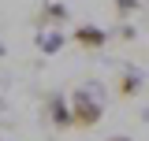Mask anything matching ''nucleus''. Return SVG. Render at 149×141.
I'll list each match as a JSON object with an SVG mask.
<instances>
[{"mask_svg": "<svg viewBox=\"0 0 149 141\" xmlns=\"http://www.w3.org/2000/svg\"><path fill=\"white\" fill-rule=\"evenodd\" d=\"M67 100H71V126H74V130H90V126L101 123V115H104V100L97 97V89L82 86V89H74Z\"/></svg>", "mask_w": 149, "mask_h": 141, "instance_id": "1", "label": "nucleus"}, {"mask_svg": "<svg viewBox=\"0 0 149 141\" xmlns=\"http://www.w3.org/2000/svg\"><path fill=\"white\" fill-rule=\"evenodd\" d=\"M0 56H8V48H4V41H0Z\"/></svg>", "mask_w": 149, "mask_h": 141, "instance_id": "10", "label": "nucleus"}, {"mask_svg": "<svg viewBox=\"0 0 149 141\" xmlns=\"http://www.w3.org/2000/svg\"><path fill=\"white\" fill-rule=\"evenodd\" d=\"M138 89H142V74L127 70V74L119 78V97H138Z\"/></svg>", "mask_w": 149, "mask_h": 141, "instance_id": "6", "label": "nucleus"}, {"mask_svg": "<svg viewBox=\"0 0 149 141\" xmlns=\"http://www.w3.org/2000/svg\"><path fill=\"white\" fill-rule=\"evenodd\" d=\"M119 37H123V41H130V37H134V26H127V22H123V26H119Z\"/></svg>", "mask_w": 149, "mask_h": 141, "instance_id": "8", "label": "nucleus"}, {"mask_svg": "<svg viewBox=\"0 0 149 141\" xmlns=\"http://www.w3.org/2000/svg\"><path fill=\"white\" fill-rule=\"evenodd\" d=\"M0 111H4V100H0Z\"/></svg>", "mask_w": 149, "mask_h": 141, "instance_id": "11", "label": "nucleus"}, {"mask_svg": "<svg viewBox=\"0 0 149 141\" xmlns=\"http://www.w3.org/2000/svg\"><path fill=\"white\" fill-rule=\"evenodd\" d=\"M116 11H119V19H127L138 11V0H116Z\"/></svg>", "mask_w": 149, "mask_h": 141, "instance_id": "7", "label": "nucleus"}, {"mask_svg": "<svg viewBox=\"0 0 149 141\" xmlns=\"http://www.w3.org/2000/svg\"><path fill=\"white\" fill-rule=\"evenodd\" d=\"M63 41H67V37L60 34V30H41V34H37V48H41L45 56H56L60 48H63Z\"/></svg>", "mask_w": 149, "mask_h": 141, "instance_id": "5", "label": "nucleus"}, {"mask_svg": "<svg viewBox=\"0 0 149 141\" xmlns=\"http://www.w3.org/2000/svg\"><path fill=\"white\" fill-rule=\"evenodd\" d=\"M60 22H71V11L63 8V4H41V11H37V26L45 30V26H60Z\"/></svg>", "mask_w": 149, "mask_h": 141, "instance_id": "4", "label": "nucleus"}, {"mask_svg": "<svg viewBox=\"0 0 149 141\" xmlns=\"http://www.w3.org/2000/svg\"><path fill=\"white\" fill-rule=\"evenodd\" d=\"M45 115H49V123L56 130H71V100L63 97V93H52L49 100H45Z\"/></svg>", "mask_w": 149, "mask_h": 141, "instance_id": "2", "label": "nucleus"}, {"mask_svg": "<svg viewBox=\"0 0 149 141\" xmlns=\"http://www.w3.org/2000/svg\"><path fill=\"white\" fill-rule=\"evenodd\" d=\"M71 41L78 45V48H86V52H97V48H104V41H108V34H104L101 26H93V22H82V26H74Z\"/></svg>", "mask_w": 149, "mask_h": 141, "instance_id": "3", "label": "nucleus"}, {"mask_svg": "<svg viewBox=\"0 0 149 141\" xmlns=\"http://www.w3.org/2000/svg\"><path fill=\"white\" fill-rule=\"evenodd\" d=\"M108 141H130V138H123V134H116V138H108Z\"/></svg>", "mask_w": 149, "mask_h": 141, "instance_id": "9", "label": "nucleus"}]
</instances>
